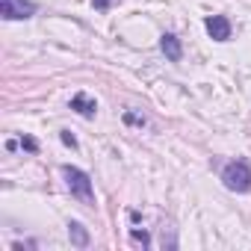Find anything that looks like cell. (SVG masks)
I'll return each mask as SVG.
<instances>
[{"instance_id":"cell-2","label":"cell","mask_w":251,"mask_h":251,"mask_svg":"<svg viewBox=\"0 0 251 251\" xmlns=\"http://www.w3.org/2000/svg\"><path fill=\"white\" fill-rule=\"evenodd\" d=\"M62 177H65V186H68L71 198H77L83 207H95V186H92V177L83 169L62 166Z\"/></svg>"},{"instance_id":"cell-4","label":"cell","mask_w":251,"mask_h":251,"mask_svg":"<svg viewBox=\"0 0 251 251\" xmlns=\"http://www.w3.org/2000/svg\"><path fill=\"white\" fill-rule=\"evenodd\" d=\"M204 30H207V36H210L213 42H227L230 33H233L230 18H225V15H207V18H204Z\"/></svg>"},{"instance_id":"cell-8","label":"cell","mask_w":251,"mask_h":251,"mask_svg":"<svg viewBox=\"0 0 251 251\" xmlns=\"http://www.w3.org/2000/svg\"><path fill=\"white\" fill-rule=\"evenodd\" d=\"M124 118V124H130V127H148V118L142 115V112H133V109H127L121 115Z\"/></svg>"},{"instance_id":"cell-5","label":"cell","mask_w":251,"mask_h":251,"mask_svg":"<svg viewBox=\"0 0 251 251\" xmlns=\"http://www.w3.org/2000/svg\"><path fill=\"white\" fill-rule=\"evenodd\" d=\"M160 50H163V56L169 62H180L183 59V45H180V39L175 33H163L160 36Z\"/></svg>"},{"instance_id":"cell-1","label":"cell","mask_w":251,"mask_h":251,"mask_svg":"<svg viewBox=\"0 0 251 251\" xmlns=\"http://www.w3.org/2000/svg\"><path fill=\"white\" fill-rule=\"evenodd\" d=\"M222 183L227 192H236V195H245L251 192V163L245 157H236L230 163L222 166Z\"/></svg>"},{"instance_id":"cell-11","label":"cell","mask_w":251,"mask_h":251,"mask_svg":"<svg viewBox=\"0 0 251 251\" xmlns=\"http://www.w3.org/2000/svg\"><path fill=\"white\" fill-rule=\"evenodd\" d=\"M21 148H24L27 154H39V142H36L33 136H21Z\"/></svg>"},{"instance_id":"cell-9","label":"cell","mask_w":251,"mask_h":251,"mask_svg":"<svg viewBox=\"0 0 251 251\" xmlns=\"http://www.w3.org/2000/svg\"><path fill=\"white\" fill-rule=\"evenodd\" d=\"M130 242H136L142 248H151V233L148 230H139V227H130Z\"/></svg>"},{"instance_id":"cell-3","label":"cell","mask_w":251,"mask_h":251,"mask_svg":"<svg viewBox=\"0 0 251 251\" xmlns=\"http://www.w3.org/2000/svg\"><path fill=\"white\" fill-rule=\"evenodd\" d=\"M36 3L33 0H0V15L3 21H27L36 15Z\"/></svg>"},{"instance_id":"cell-12","label":"cell","mask_w":251,"mask_h":251,"mask_svg":"<svg viewBox=\"0 0 251 251\" xmlns=\"http://www.w3.org/2000/svg\"><path fill=\"white\" fill-rule=\"evenodd\" d=\"M112 3H115V0H92V6H95L98 12H106V9H109Z\"/></svg>"},{"instance_id":"cell-10","label":"cell","mask_w":251,"mask_h":251,"mask_svg":"<svg viewBox=\"0 0 251 251\" xmlns=\"http://www.w3.org/2000/svg\"><path fill=\"white\" fill-rule=\"evenodd\" d=\"M59 142H62L65 148H71V151H77V136H74L71 130H59Z\"/></svg>"},{"instance_id":"cell-7","label":"cell","mask_w":251,"mask_h":251,"mask_svg":"<svg viewBox=\"0 0 251 251\" xmlns=\"http://www.w3.org/2000/svg\"><path fill=\"white\" fill-rule=\"evenodd\" d=\"M68 239H71L74 248H89V230H86V225L77 222V219H71L68 222Z\"/></svg>"},{"instance_id":"cell-6","label":"cell","mask_w":251,"mask_h":251,"mask_svg":"<svg viewBox=\"0 0 251 251\" xmlns=\"http://www.w3.org/2000/svg\"><path fill=\"white\" fill-rule=\"evenodd\" d=\"M77 115H83V118H95L98 115V100L95 98H89L86 92H77L74 98H71V103H68Z\"/></svg>"}]
</instances>
